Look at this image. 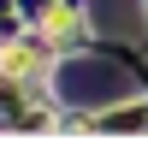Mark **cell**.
I'll use <instances>...</instances> for the list:
<instances>
[{"label":"cell","mask_w":148,"mask_h":148,"mask_svg":"<svg viewBox=\"0 0 148 148\" xmlns=\"http://www.w3.org/2000/svg\"><path fill=\"white\" fill-rule=\"evenodd\" d=\"M59 89H65L71 101L95 107V101H113L119 89H130V77H125L119 65H95V59H77V65H65V71H59Z\"/></svg>","instance_id":"6da1fadb"},{"label":"cell","mask_w":148,"mask_h":148,"mask_svg":"<svg viewBox=\"0 0 148 148\" xmlns=\"http://www.w3.org/2000/svg\"><path fill=\"white\" fill-rule=\"evenodd\" d=\"M101 30H136V0H95Z\"/></svg>","instance_id":"7a4b0ae2"}]
</instances>
